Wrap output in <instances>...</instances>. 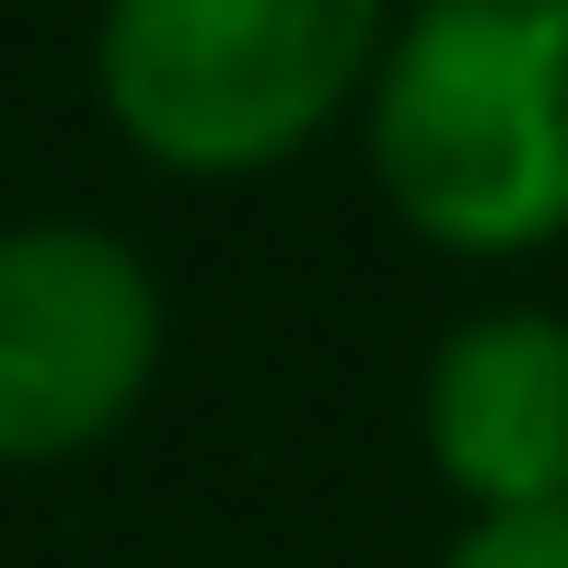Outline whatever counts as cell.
I'll return each instance as SVG.
<instances>
[{
  "mask_svg": "<svg viewBox=\"0 0 568 568\" xmlns=\"http://www.w3.org/2000/svg\"><path fill=\"white\" fill-rule=\"evenodd\" d=\"M174 302L105 221H0V476L93 464L151 406Z\"/></svg>",
  "mask_w": 568,
  "mask_h": 568,
  "instance_id": "obj_3",
  "label": "cell"
},
{
  "mask_svg": "<svg viewBox=\"0 0 568 568\" xmlns=\"http://www.w3.org/2000/svg\"><path fill=\"white\" fill-rule=\"evenodd\" d=\"M406 0H93V105L174 186H255L372 105Z\"/></svg>",
  "mask_w": 568,
  "mask_h": 568,
  "instance_id": "obj_2",
  "label": "cell"
},
{
  "mask_svg": "<svg viewBox=\"0 0 568 568\" xmlns=\"http://www.w3.org/2000/svg\"><path fill=\"white\" fill-rule=\"evenodd\" d=\"M418 453L464 499V523L568 510V314L557 302H476L429 337Z\"/></svg>",
  "mask_w": 568,
  "mask_h": 568,
  "instance_id": "obj_4",
  "label": "cell"
},
{
  "mask_svg": "<svg viewBox=\"0 0 568 568\" xmlns=\"http://www.w3.org/2000/svg\"><path fill=\"white\" fill-rule=\"evenodd\" d=\"M372 197L453 267L568 232V0H406L359 105Z\"/></svg>",
  "mask_w": 568,
  "mask_h": 568,
  "instance_id": "obj_1",
  "label": "cell"
},
{
  "mask_svg": "<svg viewBox=\"0 0 568 568\" xmlns=\"http://www.w3.org/2000/svg\"><path fill=\"white\" fill-rule=\"evenodd\" d=\"M442 568H568V510H499V523H464Z\"/></svg>",
  "mask_w": 568,
  "mask_h": 568,
  "instance_id": "obj_5",
  "label": "cell"
}]
</instances>
